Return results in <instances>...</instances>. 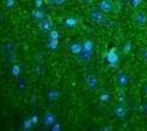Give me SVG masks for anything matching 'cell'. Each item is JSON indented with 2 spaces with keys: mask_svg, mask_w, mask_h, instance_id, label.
Wrapping results in <instances>:
<instances>
[{
  "mask_svg": "<svg viewBox=\"0 0 147 131\" xmlns=\"http://www.w3.org/2000/svg\"><path fill=\"white\" fill-rule=\"evenodd\" d=\"M41 3H42V0H36V6L37 7H41V6H42Z\"/></svg>",
  "mask_w": 147,
  "mask_h": 131,
  "instance_id": "obj_15",
  "label": "cell"
},
{
  "mask_svg": "<svg viewBox=\"0 0 147 131\" xmlns=\"http://www.w3.org/2000/svg\"><path fill=\"white\" fill-rule=\"evenodd\" d=\"M54 121H55V116L53 114H51V112H47L45 115V125H52Z\"/></svg>",
  "mask_w": 147,
  "mask_h": 131,
  "instance_id": "obj_7",
  "label": "cell"
},
{
  "mask_svg": "<svg viewBox=\"0 0 147 131\" xmlns=\"http://www.w3.org/2000/svg\"><path fill=\"white\" fill-rule=\"evenodd\" d=\"M76 24H77V20L75 19V18H69V19L66 20L65 23H64V25H65L66 27H73V26H75Z\"/></svg>",
  "mask_w": 147,
  "mask_h": 131,
  "instance_id": "obj_9",
  "label": "cell"
},
{
  "mask_svg": "<svg viewBox=\"0 0 147 131\" xmlns=\"http://www.w3.org/2000/svg\"><path fill=\"white\" fill-rule=\"evenodd\" d=\"M40 26H41V29H42L43 31H49V29H51V22L47 21V20H44V21L41 22Z\"/></svg>",
  "mask_w": 147,
  "mask_h": 131,
  "instance_id": "obj_10",
  "label": "cell"
},
{
  "mask_svg": "<svg viewBox=\"0 0 147 131\" xmlns=\"http://www.w3.org/2000/svg\"><path fill=\"white\" fill-rule=\"evenodd\" d=\"M84 1H85V2H86V3H89V2H90V1H91V0H84Z\"/></svg>",
  "mask_w": 147,
  "mask_h": 131,
  "instance_id": "obj_18",
  "label": "cell"
},
{
  "mask_svg": "<svg viewBox=\"0 0 147 131\" xmlns=\"http://www.w3.org/2000/svg\"><path fill=\"white\" fill-rule=\"evenodd\" d=\"M65 0H55V2L56 3H61V2H64Z\"/></svg>",
  "mask_w": 147,
  "mask_h": 131,
  "instance_id": "obj_16",
  "label": "cell"
},
{
  "mask_svg": "<svg viewBox=\"0 0 147 131\" xmlns=\"http://www.w3.org/2000/svg\"><path fill=\"white\" fill-rule=\"evenodd\" d=\"M145 112L147 114V102H146V104H145Z\"/></svg>",
  "mask_w": 147,
  "mask_h": 131,
  "instance_id": "obj_17",
  "label": "cell"
},
{
  "mask_svg": "<svg viewBox=\"0 0 147 131\" xmlns=\"http://www.w3.org/2000/svg\"><path fill=\"white\" fill-rule=\"evenodd\" d=\"M99 9L103 13H108L110 12V11H112L113 5H112V2H111L110 0H103V1H101L99 3Z\"/></svg>",
  "mask_w": 147,
  "mask_h": 131,
  "instance_id": "obj_4",
  "label": "cell"
},
{
  "mask_svg": "<svg viewBox=\"0 0 147 131\" xmlns=\"http://www.w3.org/2000/svg\"><path fill=\"white\" fill-rule=\"evenodd\" d=\"M117 84H119V86L121 87V88H124V87L127 85V83H129V78H127V75L125 74L124 72H120L119 74H117Z\"/></svg>",
  "mask_w": 147,
  "mask_h": 131,
  "instance_id": "obj_5",
  "label": "cell"
},
{
  "mask_svg": "<svg viewBox=\"0 0 147 131\" xmlns=\"http://www.w3.org/2000/svg\"><path fill=\"white\" fill-rule=\"evenodd\" d=\"M85 82H86V85L88 86V88H90V90H96L99 85L98 78H97L94 74H88L87 75Z\"/></svg>",
  "mask_w": 147,
  "mask_h": 131,
  "instance_id": "obj_3",
  "label": "cell"
},
{
  "mask_svg": "<svg viewBox=\"0 0 147 131\" xmlns=\"http://www.w3.org/2000/svg\"><path fill=\"white\" fill-rule=\"evenodd\" d=\"M90 20H91L93 23H96V24H102V23H104V21H105V18H104V14L102 13L101 10L100 11L93 10L90 13Z\"/></svg>",
  "mask_w": 147,
  "mask_h": 131,
  "instance_id": "obj_2",
  "label": "cell"
},
{
  "mask_svg": "<svg viewBox=\"0 0 147 131\" xmlns=\"http://www.w3.org/2000/svg\"><path fill=\"white\" fill-rule=\"evenodd\" d=\"M49 2H55V0H49Z\"/></svg>",
  "mask_w": 147,
  "mask_h": 131,
  "instance_id": "obj_19",
  "label": "cell"
},
{
  "mask_svg": "<svg viewBox=\"0 0 147 131\" xmlns=\"http://www.w3.org/2000/svg\"><path fill=\"white\" fill-rule=\"evenodd\" d=\"M134 24L138 27H144L147 24V14L144 11H138L134 15Z\"/></svg>",
  "mask_w": 147,
  "mask_h": 131,
  "instance_id": "obj_1",
  "label": "cell"
},
{
  "mask_svg": "<svg viewBox=\"0 0 147 131\" xmlns=\"http://www.w3.org/2000/svg\"><path fill=\"white\" fill-rule=\"evenodd\" d=\"M5 3H6L7 8H12L13 5H14V0H5Z\"/></svg>",
  "mask_w": 147,
  "mask_h": 131,
  "instance_id": "obj_11",
  "label": "cell"
},
{
  "mask_svg": "<svg viewBox=\"0 0 147 131\" xmlns=\"http://www.w3.org/2000/svg\"><path fill=\"white\" fill-rule=\"evenodd\" d=\"M58 96H59V93L57 92V91H49V93H47V97H49V100H52V102H54L58 98Z\"/></svg>",
  "mask_w": 147,
  "mask_h": 131,
  "instance_id": "obj_8",
  "label": "cell"
},
{
  "mask_svg": "<svg viewBox=\"0 0 147 131\" xmlns=\"http://www.w3.org/2000/svg\"><path fill=\"white\" fill-rule=\"evenodd\" d=\"M33 17H35V18H38L40 20H42L44 18V14L42 12H34L33 13Z\"/></svg>",
  "mask_w": 147,
  "mask_h": 131,
  "instance_id": "obj_12",
  "label": "cell"
},
{
  "mask_svg": "<svg viewBox=\"0 0 147 131\" xmlns=\"http://www.w3.org/2000/svg\"><path fill=\"white\" fill-rule=\"evenodd\" d=\"M13 71H14V75H18L19 67H14V68H13Z\"/></svg>",
  "mask_w": 147,
  "mask_h": 131,
  "instance_id": "obj_14",
  "label": "cell"
},
{
  "mask_svg": "<svg viewBox=\"0 0 147 131\" xmlns=\"http://www.w3.org/2000/svg\"><path fill=\"white\" fill-rule=\"evenodd\" d=\"M31 125H32V120H31V118H30L29 120H26V121L24 122L25 129H29V128H31Z\"/></svg>",
  "mask_w": 147,
  "mask_h": 131,
  "instance_id": "obj_13",
  "label": "cell"
},
{
  "mask_svg": "<svg viewBox=\"0 0 147 131\" xmlns=\"http://www.w3.org/2000/svg\"><path fill=\"white\" fill-rule=\"evenodd\" d=\"M115 115H117V118L123 119L126 116V109L123 106H117V108H115Z\"/></svg>",
  "mask_w": 147,
  "mask_h": 131,
  "instance_id": "obj_6",
  "label": "cell"
}]
</instances>
